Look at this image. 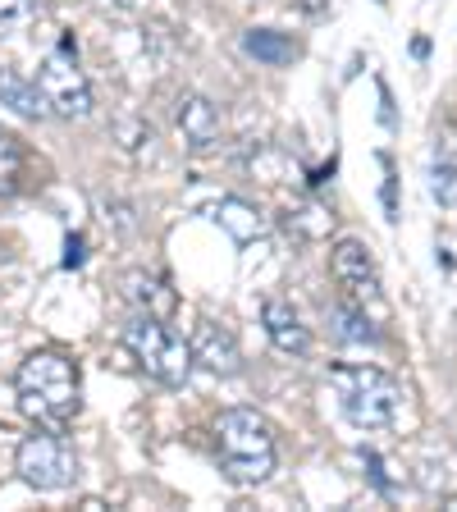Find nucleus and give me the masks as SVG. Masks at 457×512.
Instances as JSON below:
<instances>
[{
	"label": "nucleus",
	"mask_w": 457,
	"mask_h": 512,
	"mask_svg": "<svg viewBox=\"0 0 457 512\" xmlns=\"http://www.w3.org/2000/svg\"><path fill=\"white\" fill-rule=\"evenodd\" d=\"M174 124H179V138L192 156H206V151L220 142V110L197 92H183L174 101Z\"/></svg>",
	"instance_id": "8"
},
{
	"label": "nucleus",
	"mask_w": 457,
	"mask_h": 512,
	"mask_svg": "<svg viewBox=\"0 0 457 512\" xmlns=\"http://www.w3.org/2000/svg\"><path fill=\"white\" fill-rule=\"evenodd\" d=\"M215 458L234 485H261L275 471V430L252 407H229L215 421Z\"/></svg>",
	"instance_id": "2"
},
{
	"label": "nucleus",
	"mask_w": 457,
	"mask_h": 512,
	"mask_svg": "<svg viewBox=\"0 0 457 512\" xmlns=\"http://www.w3.org/2000/svg\"><path fill=\"white\" fill-rule=\"evenodd\" d=\"M83 261V238H69V256H64V266H78Z\"/></svg>",
	"instance_id": "21"
},
{
	"label": "nucleus",
	"mask_w": 457,
	"mask_h": 512,
	"mask_svg": "<svg viewBox=\"0 0 457 512\" xmlns=\"http://www.w3.org/2000/svg\"><path fill=\"white\" fill-rule=\"evenodd\" d=\"M330 270H334V279H339V288H348L352 302L380 298V270H375V256H371V247L366 243H357V238L334 243Z\"/></svg>",
	"instance_id": "7"
},
{
	"label": "nucleus",
	"mask_w": 457,
	"mask_h": 512,
	"mask_svg": "<svg viewBox=\"0 0 457 512\" xmlns=\"http://www.w3.org/2000/svg\"><path fill=\"white\" fill-rule=\"evenodd\" d=\"M330 330L339 343H375L380 334H375V325L366 320L362 307H352V302H339V307H330Z\"/></svg>",
	"instance_id": "15"
},
{
	"label": "nucleus",
	"mask_w": 457,
	"mask_h": 512,
	"mask_svg": "<svg viewBox=\"0 0 457 512\" xmlns=\"http://www.w3.org/2000/svg\"><path fill=\"white\" fill-rule=\"evenodd\" d=\"M14 389H19L23 416L37 421V430H64L78 416V366L64 352L23 357Z\"/></svg>",
	"instance_id": "1"
},
{
	"label": "nucleus",
	"mask_w": 457,
	"mask_h": 512,
	"mask_svg": "<svg viewBox=\"0 0 457 512\" xmlns=\"http://www.w3.org/2000/svg\"><path fill=\"white\" fill-rule=\"evenodd\" d=\"M261 320H266V334H270V343H275L279 352H288V357H302V352L311 348L307 325H302V316L288 307L284 298H270L266 311H261Z\"/></svg>",
	"instance_id": "10"
},
{
	"label": "nucleus",
	"mask_w": 457,
	"mask_h": 512,
	"mask_svg": "<svg viewBox=\"0 0 457 512\" xmlns=\"http://www.w3.org/2000/svg\"><path fill=\"white\" fill-rule=\"evenodd\" d=\"M243 51L252 55V60H261V64H293L302 55V46L293 42V37H284V32H275V28H252V32H243Z\"/></svg>",
	"instance_id": "14"
},
{
	"label": "nucleus",
	"mask_w": 457,
	"mask_h": 512,
	"mask_svg": "<svg viewBox=\"0 0 457 512\" xmlns=\"http://www.w3.org/2000/svg\"><path fill=\"white\" fill-rule=\"evenodd\" d=\"M32 14V0H0V23H19Z\"/></svg>",
	"instance_id": "18"
},
{
	"label": "nucleus",
	"mask_w": 457,
	"mask_h": 512,
	"mask_svg": "<svg viewBox=\"0 0 457 512\" xmlns=\"http://www.w3.org/2000/svg\"><path fill=\"white\" fill-rule=\"evenodd\" d=\"M0 106H10L14 115H23V119L46 115V101H42V92H37V83H28L10 64H0Z\"/></svg>",
	"instance_id": "13"
},
{
	"label": "nucleus",
	"mask_w": 457,
	"mask_h": 512,
	"mask_svg": "<svg viewBox=\"0 0 457 512\" xmlns=\"http://www.w3.org/2000/svg\"><path fill=\"white\" fill-rule=\"evenodd\" d=\"M430 192H435V202H444V206L457 202V170H453V165H444V160H439V170L430 174Z\"/></svg>",
	"instance_id": "17"
},
{
	"label": "nucleus",
	"mask_w": 457,
	"mask_h": 512,
	"mask_svg": "<svg viewBox=\"0 0 457 512\" xmlns=\"http://www.w3.org/2000/svg\"><path fill=\"white\" fill-rule=\"evenodd\" d=\"M119 288H124V302L133 311H147V316H170L174 311V288L165 284L160 275H147V270H128L124 279H119Z\"/></svg>",
	"instance_id": "11"
},
{
	"label": "nucleus",
	"mask_w": 457,
	"mask_h": 512,
	"mask_svg": "<svg viewBox=\"0 0 457 512\" xmlns=\"http://www.w3.org/2000/svg\"><path fill=\"white\" fill-rule=\"evenodd\" d=\"M14 471L32 490H64V485L78 480V453L69 448V439L60 430H37V435H28L19 444Z\"/></svg>",
	"instance_id": "5"
},
{
	"label": "nucleus",
	"mask_w": 457,
	"mask_h": 512,
	"mask_svg": "<svg viewBox=\"0 0 457 512\" xmlns=\"http://www.w3.org/2000/svg\"><path fill=\"white\" fill-rule=\"evenodd\" d=\"M37 92H42V101H46V115H55V119L92 115V87H87L69 42L42 60V69H37Z\"/></svg>",
	"instance_id": "6"
},
{
	"label": "nucleus",
	"mask_w": 457,
	"mask_h": 512,
	"mask_svg": "<svg viewBox=\"0 0 457 512\" xmlns=\"http://www.w3.org/2000/svg\"><path fill=\"white\" fill-rule=\"evenodd\" d=\"M293 5H298V10L307 14V19H320V14L330 10V0H293Z\"/></svg>",
	"instance_id": "20"
},
{
	"label": "nucleus",
	"mask_w": 457,
	"mask_h": 512,
	"mask_svg": "<svg viewBox=\"0 0 457 512\" xmlns=\"http://www.w3.org/2000/svg\"><path fill=\"white\" fill-rule=\"evenodd\" d=\"M211 220L220 224L234 243H252V238L266 234V215L256 211L252 202H243V197H224V202H215L211 206Z\"/></svg>",
	"instance_id": "12"
},
{
	"label": "nucleus",
	"mask_w": 457,
	"mask_h": 512,
	"mask_svg": "<svg viewBox=\"0 0 457 512\" xmlns=\"http://www.w3.org/2000/svg\"><path fill=\"white\" fill-rule=\"evenodd\" d=\"M330 384L339 394V407L357 430H384L403 412V384L380 366H334Z\"/></svg>",
	"instance_id": "3"
},
{
	"label": "nucleus",
	"mask_w": 457,
	"mask_h": 512,
	"mask_svg": "<svg viewBox=\"0 0 457 512\" xmlns=\"http://www.w3.org/2000/svg\"><path fill=\"white\" fill-rule=\"evenodd\" d=\"M124 343H128V352L138 357V366L151 375V380L170 384V389H179V384L188 380L192 348L160 316L133 311V316H128V325H124Z\"/></svg>",
	"instance_id": "4"
},
{
	"label": "nucleus",
	"mask_w": 457,
	"mask_h": 512,
	"mask_svg": "<svg viewBox=\"0 0 457 512\" xmlns=\"http://www.w3.org/2000/svg\"><path fill=\"white\" fill-rule=\"evenodd\" d=\"M192 362H202L206 371L215 375H238L243 371V348H238V339L224 325H215V320H202L197 325V334H192Z\"/></svg>",
	"instance_id": "9"
},
{
	"label": "nucleus",
	"mask_w": 457,
	"mask_h": 512,
	"mask_svg": "<svg viewBox=\"0 0 457 512\" xmlns=\"http://www.w3.org/2000/svg\"><path fill=\"white\" fill-rule=\"evenodd\" d=\"M362 462H366V467H371V480H375V485H380V490H394V480L384 476V462L375 458V453H362Z\"/></svg>",
	"instance_id": "19"
},
{
	"label": "nucleus",
	"mask_w": 457,
	"mask_h": 512,
	"mask_svg": "<svg viewBox=\"0 0 457 512\" xmlns=\"http://www.w3.org/2000/svg\"><path fill=\"white\" fill-rule=\"evenodd\" d=\"M23 170H28V156H23V142L14 133L0 128V197H14L23 183Z\"/></svg>",
	"instance_id": "16"
}]
</instances>
